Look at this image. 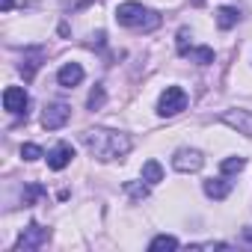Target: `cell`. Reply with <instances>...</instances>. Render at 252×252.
I'll return each mask as SVG.
<instances>
[{"instance_id":"1","label":"cell","mask_w":252,"mask_h":252,"mask_svg":"<svg viewBox=\"0 0 252 252\" xmlns=\"http://www.w3.org/2000/svg\"><path fill=\"white\" fill-rule=\"evenodd\" d=\"M80 143L89 149V155H95L98 160H116L131 152V137L122 131H110V128H95V131H83Z\"/></svg>"},{"instance_id":"2","label":"cell","mask_w":252,"mask_h":252,"mask_svg":"<svg viewBox=\"0 0 252 252\" xmlns=\"http://www.w3.org/2000/svg\"><path fill=\"white\" fill-rule=\"evenodd\" d=\"M116 21H119L122 27L143 30V33H152V30L160 27V15H158L155 9H146L143 3H134V0H128V3H119Z\"/></svg>"},{"instance_id":"3","label":"cell","mask_w":252,"mask_h":252,"mask_svg":"<svg viewBox=\"0 0 252 252\" xmlns=\"http://www.w3.org/2000/svg\"><path fill=\"white\" fill-rule=\"evenodd\" d=\"M184 107H187V92L181 86H166L163 95H160V101H158V113L163 119H169V116H178Z\"/></svg>"},{"instance_id":"4","label":"cell","mask_w":252,"mask_h":252,"mask_svg":"<svg viewBox=\"0 0 252 252\" xmlns=\"http://www.w3.org/2000/svg\"><path fill=\"white\" fill-rule=\"evenodd\" d=\"M68 119H71V107L65 101H51V104H45V113H42V128L45 131H57Z\"/></svg>"},{"instance_id":"5","label":"cell","mask_w":252,"mask_h":252,"mask_svg":"<svg viewBox=\"0 0 252 252\" xmlns=\"http://www.w3.org/2000/svg\"><path fill=\"white\" fill-rule=\"evenodd\" d=\"M48 237H51V231H48L45 225H39V222H30V225L21 231V237H18L15 249H21V252L39 249V246H45V243H48Z\"/></svg>"},{"instance_id":"6","label":"cell","mask_w":252,"mask_h":252,"mask_svg":"<svg viewBox=\"0 0 252 252\" xmlns=\"http://www.w3.org/2000/svg\"><path fill=\"white\" fill-rule=\"evenodd\" d=\"M172 166L178 172H199L205 166V158H202L199 149H178L175 158H172Z\"/></svg>"},{"instance_id":"7","label":"cell","mask_w":252,"mask_h":252,"mask_svg":"<svg viewBox=\"0 0 252 252\" xmlns=\"http://www.w3.org/2000/svg\"><path fill=\"white\" fill-rule=\"evenodd\" d=\"M220 119L228 125V128H234L237 134L252 137V110H225Z\"/></svg>"},{"instance_id":"8","label":"cell","mask_w":252,"mask_h":252,"mask_svg":"<svg viewBox=\"0 0 252 252\" xmlns=\"http://www.w3.org/2000/svg\"><path fill=\"white\" fill-rule=\"evenodd\" d=\"M27 104H30V98H27V92H24V86H6V92H3V107L9 110V113H27Z\"/></svg>"},{"instance_id":"9","label":"cell","mask_w":252,"mask_h":252,"mask_svg":"<svg viewBox=\"0 0 252 252\" xmlns=\"http://www.w3.org/2000/svg\"><path fill=\"white\" fill-rule=\"evenodd\" d=\"M71 158H74L71 143H57V146L48 152V166H51L54 172H60V169H65V166L71 163Z\"/></svg>"},{"instance_id":"10","label":"cell","mask_w":252,"mask_h":252,"mask_svg":"<svg viewBox=\"0 0 252 252\" xmlns=\"http://www.w3.org/2000/svg\"><path fill=\"white\" fill-rule=\"evenodd\" d=\"M42 60H45V48H30V51H24V60H21V65H18L21 74H24V80H33V77H36Z\"/></svg>"},{"instance_id":"11","label":"cell","mask_w":252,"mask_h":252,"mask_svg":"<svg viewBox=\"0 0 252 252\" xmlns=\"http://www.w3.org/2000/svg\"><path fill=\"white\" fill-rule=\"evenodd\" d=\"M80 80H83V65H80V63H65V65L60 68V74H57V83L65 86V89L77 86Z\"/></svg>"},{"instance_id":"12","label":"cell","mask_w":252,"mask_h":252,"mask_svg":"<svg viewBox=\"0 0 252 252\" xmlns=\"http://www.w3.org/2000/svg\"><path fill=\"white\" fill-rule=\"evenodd\" d=\"M231 190H234V181H228V175H220V178H208L205 181V196H211V199H225Z\"/></svg>"},{"instance_id":"13","label":"cell","mask_w":252,"mask_h":252,"mask_svg":"<svg viewBox=\"0 0 252 252\" xmlns=\"http://www.w3.org/2000/svg\"><path fill=\"white\" fill-rule=\"evenodd\" d=\"M237 21H240V9H234V6H220L217 9V27L220 30H231Z\"/></svg>"},{"instance_id":"14","label":"cell","mask_w":252,"mask_h":252,"mask_svg":"<svg viewBox=\"0 0 252 252\" xmlns=\"http://www.w3.org/2000/svg\"><path fill=\"white\" fill-rule=\"evenodd\" d=\"M143 181H149V184L163 181V166H160L158 160H146V163H143Z\"/></svg>"},{"instance_id":"15","label":"cell","mask_w":252,"mask_h":252,"mask_svg":"<svg viewBox=\"0 0 252 252\" xmlns=\"http://www.w3.org/2000/svg\"><path fill=\"white\" fill-rule=\"evenodd\" d=\"M149 249H152V252H160V249H178V237H172V234H158V237L149 243Z\"/></svg>"},{"instance_id":"16","label":"cell","mask_w":252,"mask_h":252,"mask_svg":"<svg viewBox=\"0 0 252 252\" xmlns=\"http://www.w3.org/2000/svg\"><path fill=\"white\" fill-rule=\"evenodd\" d=\"M125 190H128V196H131L134 202L149 199V187H146V184H140V181H125Z\"/></svg>"},{"instance_id":"17","label":"cell","mask_w":252,"mask_h":252,"mask_svg":"<svg viewBox=\"0 0 252 252\" xmlns=\"http://www.w3.org/2000/svg\"><path fill=\"white\" fill-rule=\"evenodd\" d=\"M193 63H199V65H211L214 63V51L211 48H190V54H187Z\"/></svg>"},{"instance_id":"18","label":"cell","mask_w":252,"mask_h":252,"mask_svg":"<svg viewBox=\"0 0 252 252\" xmlns=\"http://www.w3.org/2000/svg\"><path fill=\"white\" fill-rule=\"evenodd\" d=\"M246 166V158H225L222 163H220V172L222 175H234V172H240Z\"/></svg>"},{"instance_id":"19","label":"cell","mask_w":252,"mask_h":252,"mask_svg":"<svg viewBox=\"0 0 252 252\" xmlns=\"http://www.w3.org/2000/svg\"><path fill=\"white\" fill-rule=\"evenodd\" d=\"M104 101H107V95H104V86H95V89L89 92V98H86V107H89V110H98Z\"/></svg>"},{"instance_id":"20","label":"cell","mask_w":252,"mask_h":252,"mask_svg":"<svg viewBox=\"0 0 252 252\" xmlns=\"http://www.w3.org/2000/svg\"><path fill=\"white\" fill-rule=\"evenodd\" d=\"M39 196H45V187H42V184H30V187H24V205H33Z\"/></svg>"},{"instance_id":"21","label":"cell","mask_w":252,"mask_h":252,"mask_svg":"<svg viewBox=\"0 0 252 252\" xmlns=\"http://www.w3.org/2000/svg\"><path fill=\"white\" fill-rule=\"evenodd\" d=\"M178 54H181V57L190 54V30H187V27L178 30Z\"/></svg>"},{"instance_id":"22","label":"cell","mask_w":252,"mask_h":252,"mask_svg":"<svg viewBox=\"0 0 252 252\" xmlns=\"http://www.w3.org/2000/svg\"><path fill=\"white\" fill-rule=\"evenodd\" d=\"M21 158H24V160H39V158H42V149L33 146V143H24V146H21Z\"/></svg>"},{"instance_id":"23","label":"cell","mask_w":252,"mask_h":252,"mask_svg":"<svg viewBox=\"0 0 252 252\" xmlns=\"http://www.w3.org/2000/svg\"><path fill=\"white\" fill-rule=\"evenodd\" d=\"M92 39H95V42H92V48H104V33H101V30H98Z\"/></svg>"},{"instance_id":"24","label":"cell","mask_w":252,"mask_h":252,"mask_svg":"<svg viewBox=\"0 0 252 252\" xmlns=\"http://www.w3.org/2000/svg\"><path fill=\"white\" fill-rule=\"evenodd\" d=\"M15 6V0H0V9H3V12H9Z\"/></svg>"},{"instance_id":"25","label":"cell","mask_w":252,"mask_h":252,"mask_svg":"<svg viewBox=\"0 0 252 252\" xmlns=\"http://www.w3.org/2000/svg\"><path fill=\"white\" fill-rule=\"evenodd\" d=\"M243 240H249V243H252V225H249V228H243Z\"/></svg>"},{"instance_id":"26","label":"cell","mask_w":252,"mask_h":252,"mask_svg":"<svg viewBox=\"0 0 252 252\" xmlns=\"http://www.w3.org/2000/svg\"><path fill=\"white\" fill-rule=\"evenodd\" d=\"M193 3H196V6H199V3H202V0H193Z\"/></svg>"}]
</instances>
